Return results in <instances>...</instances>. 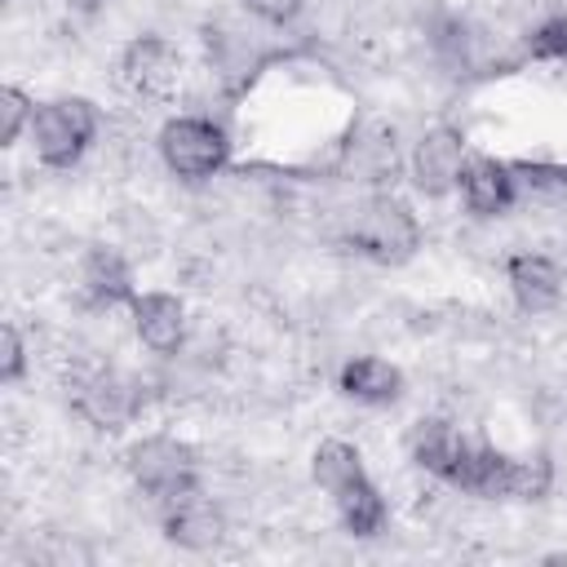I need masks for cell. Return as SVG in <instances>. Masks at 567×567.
<instances>
[{"label": "cell", "mask_w": 567, "mask_h": 567, "mask_svg": "<svg viewBox=\"0 0 567 567\" xmlns=\"http://www.w3.org/2000/svg\"><path fill=\"white\" fill-rule=\"evenodd\" d=\"M549 483H554L549 456H505L487 443H470L452 474V487L487 501H540Z\"/></svg>", "instance_id": "6da1fadb"}, {"label": "cell", "mask_w": 567, "mask_h": 567, "mask_svg": "<svg viewBox=\"0 0 567 567\" xmlns=\"http://www.w3.org/2000/svg\"><path fill=\"white\" fill-rule=\"evenodd\" d=\"M350 244L354 252H363L368 261H381V266H399L408 261L416 248H421V221L416 213L394 199V195H372L354 221H350Z\"/></svg>", "instance_id": "7a4b0ae2"}, {"label": "cell", "mask_w": 567, "mask_h": 567, "mask_svg": "<svg viewBox=\"0 0 567 567\" xmlns=\"http://www.w3.org/2000/svg\"><path fill=\"white\" fill-rule=\"evenodd\" d=\"M93 133H97V106L89 97H53L35 106L31 137H35L40 164L49 168H71L93 142Z\"/></svg>", "instance_id": "3957f363"}, {"label": "cell", "mask_w": 567, "mask_h": 567, "mask_svg": "<svg viewBox=\"0 0 567 567\" xmlns=\"http://www.w3.org/2000/svg\"><path fill=\"white\" fill-rule=\"evenodd\" d=\"M128 474L137 478V487L146 496H155L159 505L199 492V470L190 447L173 443V439H142L128 447Z\"/></svg>", "instance_id": "277c9868"}, {"label": "cell", "mask_w": 567, "mask_h": 567, "mask_svg": "<svg viewBox=\"0 0 567 567\" xmlns=\"http://www.w3.org/2000/svg\"><path fill=\"white\" fill-rule=\"evenodd\" d=\"M159 155L164 164L177 173V177H213L226 155H230V142L226 133L213 124V120H199V115H177L159 128Z\"/></svg>", "instance_id": "5b68a950"}, {"label": "cell", "mask_w": 567, "mask_h": 567, "mask_svg": "<svg viewBox=\"0 0 567 567\" xmlns=\"http://www.w3.org/2000/svg\"><path fill=\"white\" fill-rule=\"evenodd\" d=\"M120 80L137 97H168L182 80V58L164 35H137L120 58Z\"/></svg>", "instance_id": "8992f818"}, {"label": "cell", "mask_w": 567, "mask_h": 567, "mask_svg": "<svg viewBox=\"0 0 567 567\" xmlns=\"http://www.w3.org/2000/svg\"><path fill=\"white\" fill-rule=\"evenodd\" d=\"M461 168H465V142L456 128H430L412 151V182L425 195H447L452 186H461Z\"/></svg>", "instance_id": "52a82bcc"}, {"label": "cell", "mask_w": 567, "mask_h": 567, "mask_svg": "<svg viewBox=\"0 0 567 567\" xmlns=\"http://www.w3.org/2000/svg\"><path fill=\"white\" fill-rule=\"evenodd\" d=\"M137 403H142L137 385L115 372H93L89 381L75 385V412L84 421H93L97 430H120L137 412Z\"/></svg>", "instance_id": "ba28073f"}, {"label": "cell", "mask_w": 567, "mask_h": 567, "mask_svg": "<svg viewBox=\"0 0 567 567\" xmlns=\"http://www.w3.org/2000/svg\"><path fill=\"white\" fill-rule=\"evenodd\" d=\"M133 328L142 346H151L155 354H173L186 341V310L173 292H142L133 297Z\"/></svg>", "instance_id": "9c48e42d"}, {"label": "cell", "mask_w": 567, "mask_h": 567, "mask_svg": "<svg viewBox=\"0 0 567 567\" xmlns=\"http://www.w3.org/2000/svg\"><path fill=\"white\" fill-rule=\"evenodd\" d=\"M164 536L182 549H213L221 540V514L199 496H177L164 505Z\"/></svg>", "instance_id": "30bf717a"}, {"label": "cell", "mask_w": 567, "mask_h": 567, "mask_svg": "<svg viewBox=\"0 0 567 567\" xmlns=\"http://www.w3.org/2000/svg\"><path fill=\"white\" fill-rule=\"evenodd\" d=\"M461 195H465V208L478 213V217H496L514 204V177L505 164L478 155V159H465L461 168Z\"/></svg>", "instance_id": "8fae6325"}, {"label": "cell", "mask_w": 567, "mask_h": 567, "mask_svg": "<svg viewBox=\"0 0 567 567\" xmlns=\"http://www.w3.org/2000/svg\"><path fill=\"white\" fill-rule=\"evenodd\" d=\"M505 275H509V288H514V297H518L523 310H549L558 301V292H563V270L545 252H518V257H509Z\"/></svg>", "instance_id": "7c38bea8"}, {"label": "cell", "mask_w": 567, "mask_h": 567, "mask_svg": "<svg viewBox=\"0 0 567 567\" xmlns=\"http://www.w3.org/2000/svg\"><path fill=\"white\" fill-rule=\"evenodd\" d=\"M408 447H412V461H416L421 470H430V474H439L443 483H452V474H456V465H461L470 439H465L456 425H447V421H421V425L412 430Z\"/></svg>", "instance_id": "4fadbf2b"}, {"label": "cell", "mask_w": 567, "mask_h": 567, "mask_svg": "<svg viewBox=\"0 0 567 567\" xmlns=\"http://www.w3.org/2000/svg\"><path fill=\"white\" fill-rule=\"evenodd\" d=\"M337 385H341V394H350L359 403H394L403 394V372L377 354H363L341 368Z\"/></svg>", "instance_id": "5bb4252c"}, {"label": "cell", "mask_w": 567, "mask_h": 567, "mask_svg": "<svg viewBox=\"0 0 567 567\" xmlns=\"http://www.w3.org/2000/svg\"><path fill=\"white\" fill-rule=\"evenodd\" d=\"M328 496L337 501V514H341L346 532H354V536H377V532L385 527V501H381V492L372 487L368 474L341 483V487L328 492Z\"/></svg>", "instance_id": "9a60e30c"}, {"label": "cell", "mask_w": 567, "mask_h": 567, "mask_svg": "<svg viewBox=\"0 0 567 567\" xmlns=\"http://www.w3.org/2000/svg\"><path fill=\"white\" fill-rule=\"evenodd\" d=\"M80 288H84V301H89V306H120V301H133V275H128V266H124L115 252H106V248L89 252L84 275H80Z\"/></svg>", "instance_id": "2e32d148"}, {"label": "cell", "mask_w": 567, "mask_h": 567, "mask_svg": "<svg viewBox=\"0 0 567 567\" xmlns=\"http://www.w3.org/2000/svg\"><path fill=\"white\" fill-rule=\"evenodd\" d=\"M359 474H368V470H363V456H359L350 443L328 439V443L315 447V478H319L323 492H337L341 483H350V478H359Z\"/></svg>", "instance_id": "e0dca14e"}, {"label": "cell", "mask_w": 567, "mask_h": 567, "mask_svg": "<svg viewBox=\"0 0 567 567\" xmlns=\"http://www.w3.org/2000/svg\"><path fill=\"white\" fill-rule=\"evenodd\" d=\"M0 115H4V120H0V142L13 146V142L22 137V128L35 120V106H31V97H27L22 89L9 84V89L0 93Z\"/></svg>", "instance_id": "ac0fdd59"}, {"label": "cell", "mask_w": 567, "mask_h": 567, "mask_svg": "<svg viewBox=\"0 0 567 567\" xmlns=\"http://www.w3.org/2000/svg\"><path fill=\"white\" fill-rule=\"evenodd\" d=\"M527 49H532V58H558V62H567V18L545 22V27L527 40Z\"/></svg>", "instance_id": "d6986e66"}, {"label": "cell", "mask_w": 567, "mask_h": 567, "mask_svg": "<svg viewBox=\"0 0 567 567\" xmlns=\"http://www.w3.org/2000/svg\"><path fill=\"white\" fill-rule=\"evenodd\" d=\"M22 368H27V350H22V337H18V328L13 323H4L0 328V381H18L22 377Z\"/></svg>", "instance_id": "ffe728a7"}, {"label": "cell", "mask_w": 567, "mask_h": 567, "mask_svg": "<svg viewBox=\"0 0 567 567\" xmlns=\"http://www.w3.org/2000/svg\"><path fill=\"white\" fill-rule=\"evenodd\" d=\"M257 18H266V22H292L297 18V9H301V0H244Z\"/></svg>", "instance_id": "44dd1931"}, {"label": "cell", "mask_w": 567, "mask_h": 567, "mask_svg": "<svg viewBox=\"0 0 567 567\" xmlns=\"http://www.w3.org/2000/svg\"><path fill=\"white\" fill-rule=\"evenodd\" d=\"M66 4H71V9H80V13H97L106 0H66Z\"/></svg>", "instance_id": "7402d4cb"}]
</instances>
